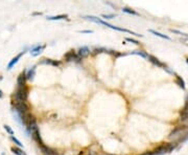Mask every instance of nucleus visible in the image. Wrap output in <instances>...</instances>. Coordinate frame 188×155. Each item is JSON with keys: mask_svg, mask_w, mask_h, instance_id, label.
<instances>
[{"mask_svg": "<svg viewBox=\"0 0 188 155\" xmlns=\"http://www.w3.org/2000/svg\"><path fill=\"white\" fill-rule=\"evenodd\" d=\"M169 141H171V143L179 144V143H184L185 141L188 138V127L187 126H178L172 130L168 135Z\"/></svg>", "mask_w": 188, "mask_h": 155, "instance_id": "obj_1", "label": "nucleus"}, {"mask_svg": "<svg viewBox=\"0 0 188 155\" xmlns=\"http://www.w3.org/2000/svg\"><path fill=\"white\" fill-rule=\"evenodd\" d=\"M85 18L87 19V20H90V21L95 22V23H100V24L105 25V26L109 27V29L118 30V32L128 33V34H132V35H134V36H136V37H143V36H142V35L137 34V33L133 32V30H131V29H123V27H119V26H115V25H112V24H110V23H108V22L103 21V20H101V19H100V18H97V17H94V16H85Z\"/></svg>", "mask_w": 188, "mask_h": 155, "instance_id": "obj_2", "label": "nucleus"}, {"mask_svg": "<svg viewBox=\"0 0 188 155\" xmlns=\"http://www.w3.org/2000/svg\"><path fill=\"white\" fill-rule=\"evenodd\" d=\"M28 99V88L27 86H21L18 87L16 92H15V102H20V103H26Z\"/></svg>", "mask_w": 188, "mask_h": 155, "instance_id": "obj_3", "label": "nucleus"}, {"mask_svg": "<svg viewBox=\"0 0 188 155\" xmlns=\"http://www.w3.org/2000/svg\"><path fill=\"white\" fill-rule=\"evenodd\" d=\"M177 144L175 143H168V144H164L162 146L158 147L154 152V155H163V154H167L171 153V152L176 148Z\"/></svg>", "mask_w": 188, "mask_h": 155, "instance_id": "obj_4", "label": "nucleus"}, {"mask_svg": "<svg viewBox=\"0 0 188 155\" xmlns=\"http://www.w3.org/2000/svg\"><path fill=\"white\" fill-rule=\"evenodd\" d=\"M45 47H46V45L43 44V45H36L30 49V55L32 56V57H38L39 55L42 54V52L45 49Z\"/></svg>", "mask_w": 188, "mask_h": 155, "instance_id": "obj_5", "label": "nucleus"}, {"mask_svg": "<svg viewBox=\"0 0 188 155\" xmlns=\"http://www.w3.org/2000/svg\"><path fill=\"white\" fill-rule=\"evenodd\" d=\"M180 116H181L182 121H187L188 119V95H186V99H185V105L181 110V112H180Z\"/></svg>", "mask_w": 188, "mask_h": 155, "instance_id": "obj_6", "label": "nucleus"}, {"mask_svg": "<svg viewBox=\"0 0 188 155\" xmlns=\"http://www.w3.org/2000/svg\"><path fill=\"white\" fill-rule=\"evenodd\" d=\"M77 55L78 59H84V58L88 57V56L90 55V49H89V47L87 46H82L77 50Z\"/></svg>", "mask_w": 188, "mask_h": 155, "instance_id": "obj_7", "label": "nucleus"}, {"mask_svg": "<svg viewBox=\"0 0 188 155\" xmlns=\"http://www.w3.org/2000/svg\"><path fill=\"white\" fill-rule=\"evenodd\" d=\"M24 54H25V52H21L20 54H18L15 58H13V59L9 61V64H7V69H12V68L14 67V66L16 65L18 62H19V60L21 59V57H22V56H23Z\"/></svg>", "mask_w": 188, "mask_h": 155, "instance_id": "obj_8", "label": "nucleus"}, {"mask_svg": "<svg viewBox=\"0 0 188 155\" xmlns=\"http://www.w3.org/2000/svg\"><path fill=\"white\" fill-rule=\"evenodd\" d=\"M147 59H149V61L151 63H153L154 65H156V66H158V67H162V68H164L165 65L164 63H162L161 61H160L158 58H156V57H154V56H152V55H149L147 56Z\"/></svg>", "mask_w": 188, "mask_h": 155, "instance_id": "obj_9", "label": "nucleus"}, {"mask_svg": "<svg viewBox=\"0 0 188 155\" xmlns=\"http://www.w3.org/2000/svg\"><path fill=\"white\" fill-rule=\"evenodd\" d=\"M64 58H65V60L67 61V62H70V61L78 59L77 55V52H75V50H69L68 52H66Z\"/></svg>", "mask_w": 188, "mask_h": 155, "instance_id": "obj_10", "label": "nucleus"}, {"mask_svg": "<svg viewBox=\"0 0 188 155\" xmlns=\"http://www.w3.org/2000/svg\"><path fill=\"white\" fill-rule=\"evenodd\" d=\"M26 72H23L22 73H20L19 77L17 78V84L18 87H21V86H25L26 85Z\"/></svg>", "mask_w": 188, "mask_h": 155, "instance_id": "obj_11", "label": "nucleus"}, {"mask_svg": "<svg viewBox=\"0 0 188 155\" xmlns=\"http://www.w3.org/2000/svg\"><path fill=\"white\" fill-rule=\"evenodd\" d=\"M40 148H41L42 152H44L46 155H57V153L52 149H50L49 147H47L46 145H42V146H40Z\"/></svg>", "mask_w": 188, "mask_h": 155, "instance_id": "obj_12", "label": "nucleus"}, {"mask_svg": "<svg viewBox=\"0 0 188 155\" xmlns=\"http://www.w3.org/2000/svg\"><path fill=\"white\" fill-rule=\"evenodd\" d=\"M35 75H36V66L32 67L28 72H26V79L27 80H34Z\"/></svg>", "mask_w": 188, "mask_h": 155, "instance_id": "obj_13", "label": "nucleus"}, {"mask_svg": "<svg viewBox=\"0 0 188 155\" xmlns=\"http://www.w3.org/2000/svg\"><path fill=\"white\" fill-rule=\"evenodd\" d=\"M43 63H45V64L52 65V66H55V67H59V66L61 65L60 61H55V60H51V59H45V61H43Z\"/></svg>", "mask_w": 188, "mask_h": 155, "instance_id": "obj_14", "label": "nucleus"}, {"mask_svg": "<svg viewBox=\"0 0 188 155\" xmlns=\"http://www.w3.org/2000/svg\"><path fill=\"white\" fill-rule=\"evenodd\" d=\"M67 15H58V16H50L47 17V20H50V21H57V20H63L67 18Z\"/></svg>", "mask_w": 188, "mask_h": 155, "instance_id": "obj_15", "label": "nucleus"}, {"mask_svg": "<svg viewBox=\"0 0 188 155\" xmlns=\"http://www.w3.org/2000/svg\"><path fill=\"white\" fill-rule=\"evenodd\" d=\"M11 150H12L13 153L16 154V155H26V153H25L21 148H19V147H12Z\"/></svg>", "mask_w": 188, "mask_h": 155, "instance_id": "obj_16", "label": "nucleus"}, {"mask_svg": "<svg viewBox=\"0 0 188 155\" xmlns=\"http://www.w3.org/2000/svg\"><path fill=\"white\" fill-rule=\"evenodd\" d=\"M149 33H152V34H153V35H155V36H157V37H160V38H162V39L171 40V38H169L168 36H166V35H163V34H161V33L157 32V30H154V29H149Z\"/></svg>", "mask_w": 188, "mask_h": 155, "instance_id": "obj_17", "label": "nucleus"}, {"mask_svg": "<svg viewBox=\"0 0 188 155\" xmlns=\"http://www.w3.org/2000/svg\"><path fill=\"white\" fill-rule=\"evenodd\" d=\"M176 83L179 85V87H181L182 89H185V82L180 76H176Z\"/></svg>", "mask_w": 188, "mask_h": 155, "instance_id": "obj_18", "label": "nucleus"}, {"mask_svg": "<svg viewBox=\"0 0 188 155\" xmlns=\"http://www.w3.org/2000/svg\"><path fill=\"white\" fill-rule=\"evenodd\" d=\"M122 12L123 13H126V14H130V15H134V16H140V14H139V13L135 12L134 10H132V9H129V7H123Z\"/></svg>", "mask_w": 188, "mask_h": 155, "instance_id": "obj_19", "label": "nucleus"}, {"mask_svg": "<svg viewBox=\"0 0 188 155\" xmlns=\"http://www.w3.org/2000/svg\"><path fill=\"white\" fill-rule=\"evenodd\" d=\"M132 54L141 56L142 58H145V59H147V56H149L145 52H143V50H134V52H132Z\"/></svg>", "mask_w": 188, "mask_h": 155, "instance_id": "obj_20", "label": "nucleus"}, {"mask_svg": "<svg viewBox=\"0 0 188 155\" xmlns=\"http://www.w3.org/2000/svg\"><path fill=\"white\" fill-rule=\"evenodd\" d=\"M11 139H12L13 141H14V143H15V145H17V146L19 147V148H21V147L23 146V145L21 144V141H20L19 139L17 138V137H15L14 135H12V136H11Z\"/></svg>", "mask_w": 188, "mask_h": 155, "instance_id": "obj_21", "label": "nucleus"}, {"mask_svg": "<svg viewBox=\"0 0 188 155\" xmlns=\"http://www.w3.org/2000/svg\"><path fill=\"white\" fill-rule=\"evenodd\" d=\"M171 32L174 33V34H178V35H180V36L185 37V38H187V39H188V34H186V33H182V32L177 30V29H171Z\"/></svg>", "mask_w": 188, "mask_h": 155, "instance_id": "obj_22", "label": "nucleus"}, {"mask_svg": "<svg viewBox=\"0 0 188 155\" xmlns=\"http://www.w3.org/2000/svg\"><path fill=\"white\" fill-rule=\"evenodd\" d=\"M3 127H4V130H6V131L7 133H9L11 136L13 135V134H14V131H13V129H12L11 127H9V125H4Z\"/></svg>", "mask_w": 188, "mask_h": 155, "instance_id": "obj_23", "label": "nucleus"}, {"mask_svg": "<svg viewBox=\"0 0 188 155\" xmlns=\"http://www.w3.org/2000/svg\"><path fill=\"white\" fill-rule=\"evenodd\" d=\"M101 17H103V18H105V19H113V18H115V17H116V15L115 14H108V15L103 14Z\"/></svg>", "mask_w": 188, "mask_h": 155, "instance_id": "obj_24", "label": "nucleus"}, {"mask_svg": "<svg viewBox=\"0 0 188 155\" xmlns=\"http://www.w3.org/2000/svg\"><path fill=\"white\" fill-rule=\"evenodd\" d=\"M78 155H96V154L92 151H82Z\"/></svg>", "mask_w": 188, "mask_h": 155, "instance_id": "obj_25", "label": "nucleus"}, {"mask_svg": "<svg viewBox=\"0 0 188 155\" xmlns=\"http://www.w3.org/2000/svg\"><path fill=\"white\" fill-rule=\"evenodd\" d=\"M126 41H129V42H132V43H135L136 45H139L140 44V43H139L138 41H137V40H135V39H132V38H126Z\"/></svg>", "mask_w": 188, "mask_h": 155, "instance_id": "obj_26", "label": "nucleus"}, {"mask_svg": "<svg viewBox=\"0 0 188 155\" xmlns=\"http://www.w3.org/2000/svg\"><path fill=\"white\" fill-rule=\"evenodd\" d=\"M141 155H154V152L153 151H147V152H144V153H142Z\"/></svg>", "mask_w": 188, "mask_h": 155, "instance_id": "obj_27", "label": "nucleus"}, {"mask_svg": "<svg viewBox=\"0 0 188 155\" xmlns=\"http://www.w3.org/2000/svg\"><path fill=\"white\" fill-rule=\"evenodd\" d=\"M80 33H83V34H91V33H93L92 30H81Z\"/></svg>", "mask_w": 188, "mask_h": 155, "instance_id": "obj_28", "label": "nucleus"}, {"mask_svg": "<svg viewBox=\"0 0 188 155\" xmlns=\"http://www.w3.org/2000/svg\"><path fill=\"white\" fill-rule=\"evenodd\" d=\"M2 96H3V95H2V91H1V90H0V99H1V98H2Z\"/></svg>", "mask_w": 188, "mask_h": 155, "instance_id": "obj_29", "label": "nucleus"}, {"mask_svg": "<svg viewBox=\"0 0 188 155\" xmlns=\"http://www.w3.org/2000/svg\"><path fill=\"white\" fill-rule=\"evenodd\" d=\"M2 80V77H1V76H0V81H1Z\"/></svg>", "mask_w": 188, "mask_h": 155, "instance_id": "obj_30", "label": "nucleus"}, {"mask_svg": "<svg viewBox=\"0 0 188 155\" xmlns=\"http://www.w3.org/2000/svg\"><path fill=\"white\" fill-rule=\"evenodd\" d=\"M186 62H187V64H188V58H187V59H186Z\"/></svg>", "mask_w": 188, "mask_h": 155, "instance_id": "obj_31", "label": "nucleus"}]
</instances>
